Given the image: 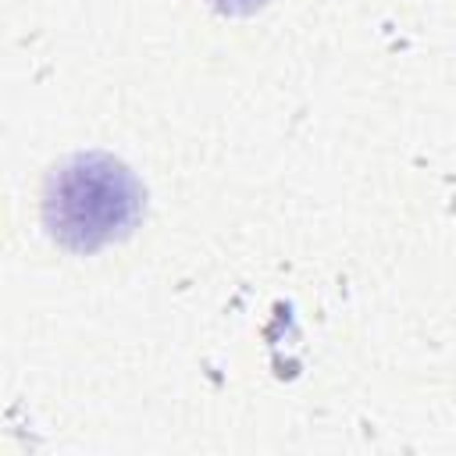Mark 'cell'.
<instances>
[{
  "label": "cell",
  "instance_id": "1",
  "mask_svg": "<svg viewBox=\"0 0 456 456\" xmlns=\"http://www.w3.org/2000/svg\"><path fill=\"white\" fill-rule=\"evenodd\" d=\"M142 192L110 157L89 153L68 160L46 185V224L71 249H96L121 239L139 221Z\"/></svg>",
  "mask_w": 456,
  "mask_h": 456
}]
</instances>
